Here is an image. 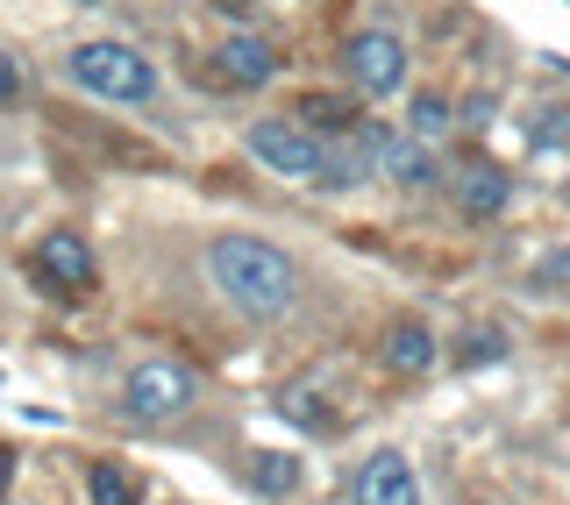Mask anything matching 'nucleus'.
<instances>
[{
	"label": "nucleus",
	"instance_id": "obj_1",
	"mask_svg": "<svg viewBox=\"0 0 570 505\" xmlns=\"http://www.w3.org/2000/svg\"><path fill=\"white\" fill-rule=\"evenodd\" d=\"M207 278L243 320H278L285 306L299 299V264L285 257V249L257 242V236H214L207 242Z\"/></svg>",
	"mask_w": 570,
	"mask_h": 505
},
{
	"label": "nucleus",
	"instance_id": "obj_2",
	"mask_svg": "<svg viewBox=\"0 0 570 505\" xmlns=\"http://www.w3.org/2000/svg\"><path fill=\"white\" fill-rule=\"evenodd\" d=\"M249 157H257L264 171H278V178H299V186H350V178H364L371 157L364 150H350V157H335L328 142H321L314 129H299V121H278V115H264V121H249Z\"/></svg>",
	"mask_w": 570,
	"mask_h": 505
},
{
	"label": "nucleus",
	"instance_id": "obj_3",
	"mask_svg": "<svg viewBox=\"0 0 570 505\" xmlns=\"http://www.w3.org/2000/svg\"><path fill=\"white\" fill-rule=\"evenodd\" d=\"M65 71L86 86V93L121 100V107H142V100L157 93L150 58H142V50H129V43H79V50L65 58Z\"/></svg>",
	"mask_w": 570,
	"mask_h": 505
},
{
	"label": "nucleus",
	"instance_id": "obj_4",
	"mask_svg": "<svg viewBox=\"0 0 570 505\" xmlns=\"http://www.w3.org/2000/svg\"><path fill=\"white\" fill-rule=\"evenodd\" d=\"M193 406V370L186 364H142L129 370V385H121V413L142 427H157V420H171V413H186Z\"/></svg>",
	"mask_w": 570,
	"mask_h": 505
},
{
	"label": "nucleus",
	"instance_id": "obj_5",
	"mask_svg": "<svg viewBox=\"0 0 570 505\" xmlns=\"http://www.w3.org/2000/svg\"><path fill=\"white\" fill-rule=\"evenodd\" d=\"M343 65H350L356 93H400V86H406V43L392 29H364L343 50Z\"/></svg>",
	"mask_w": 570,
	"mask_h": 505
},
{
	"label": "nucleus",
	"instance_id": "obj_6",
	"mask_svg": "<svg viewBox=\"0 0 570 505\" xmlns=\"http://www.w3.org/2000/svg\"><path fill=\"white\" fill-rule=\"evenodd\" d=\"M36 278H43L50 293H86L100 270H94V249L71 236V228H50V236L36 242Z\"/></svg>",
	"mask_w": 570,
	"mask_h": 505
},
{
	"label": "nucleus",
	"instance_id": "obj_7",
	"mask_svg": "<svg viewBox=\"0 0 570 505\" xmlns=\"http://www.w3.org/2000/svg\"><path fill=\"white\" fill-rule=\"evenodd\" d=\"M356 150L371 157L385 178H400V186H428L435 178V157H428V142L414 136H392V129H356Z\"/></svg>",
	"mask_w": 570,
	"mask_h": 505
},
{
	"label": "nucleus",
	"instance_id": "obj_8",
	"mask_svg": "<svg viewBox=\"0 0 570 505\" xmlns=\"http://www.w3.org/2000/svg\"><path fill=\"white\" fill-rule=\"evenodd\" d=\"M356 505H421V484H414V463L400 448H379V456L356 471Z\"/></svg>",
	"mask_w": 570,
	"mask_h": 505
},
{
	"label": "nucleus",
	"instance_id": "obj_9",
	"mask_svg": "<svg viewBox=\"0 0 570 505\" xmlns=\"http://www.w3.org/2000/svg\"><path fill=\"white\" fill-rule=\"evenodd\" d=\"M214 79L222 86H272L278 79V50L264 43V36H228V43L214 50Z\"/></svg>",
	"mask_w": 570,
	"mask_h": 505
},
{
	"label": "nucleus",
	"instance_id": "obj_10",
	"mask_svg": "<svg viewBox=\"0 0 570 505\" xmlns=\"http://www.w3.org/2000/svg\"><path fill=\"white\" fill-rule=\"evenodd\" d=\"M379 364H385L392 377H421L428 364H435V335H428L421 320H392L385 341H379Z\"/></svg>",
	"mask_w": 570,
	"mask_h": 505
},
{
	"label": "nucleus",
	"instance_id": "obj_11",
	"mask_svg": "<svg viewBox=\"0 0 570 505\" xmlns=\"http://www.w3.org/2000/svg\"><path fill=\"white\" fill-rule=\"evenodd\" d=\"M293 121H299V129H314V136H356V129H364L356 100H343V93H299Z\"/></svg>",
	"mask_w": 570,
	"mask_h": 505
},
{
	"label": "nucleus",
	"instance_id": "obj_12",
	"mask_svg": "<svg viewBox=\"0 0 570 505\" xmlns=\"http://www.w3.org/2000/svg\"><path fill=\"white\" fill-rule=\"evenodd\" d=\"M507 192H513V178L499 171V165H471V171L456 178V200H463V214H478V221L507 207Z\"/></svg>",
	"mask_w": 570,
	"mask_h": 505
},
{
	"label": "nucleus",
	"instance_id": "obj_13",
	"mask_svg": "<svg viewBox=\"0 0 570 505\" xmlns=\"http://www.w3.org/2000/svg\"><path fill=\"white\" fill-rule=\"evenodd\" d=\"M249 477H257V492H293V484H299V456H278V448H257V463H249Z\"/></svg>",
	"mask_w": 570,
	"mask_h": 505
},
{
	"label": "nucleus",
	"instance_id": "obj_14",
	"mask_svg": "<svg viewBox=\"0 0 570 505\" xmlns=\"http://www.w3.org/2000/svg\"><path fill=\"white\" fill-rule=\"evenodd\" d=\"M86 492H94V505H129V498H136V477H129V471H115V463H94Z\"/></svg>",
	"mask_w": 570,
	"mask_h": 505
},
{
	"label": "nucleus",
	"instance_id": "obj_15",
	"mask_svg": "<svg viewBox=\"0 0 570 505\" xmlns=\"http://www.w3.org/2000/svg\"><path fill=\"white\" fill-rule=\"evenodd\" d=\"M406 121H414V136H421V142H428V136H442V129H450V100H442V93H414Z\"/></svg>",
	"mask_w": 570,
	"mask_h": 505
},
{
	"label": "nucleus",
	"instance_id": "obj_16",
	"mask_svg": "<svg viewBox=\"0 0 570 505\" xmlns=\"http://www.w3.org/2000/svg\"><path fill=\"white\" fill-rule=\"evenodd\" d=\"M499 356H507V335H499V328H478V335H463L456 364H463V370H478V364H499Z\"/></svg>",
	"mask_w": 570,
	"mask_h": 505
},
{
	"label": "nucleus",
	"instance_id": "obj_17",
	"mask_svg": "<svg viewBox=\"0 0 570 505\" xmlns=\"http://www.w3.org/2000/svg\"><path fill=\"white\" fill-rule=\"evenodd\" d=\"M14 93H22V71H14V58H8V50H0V107H8Z\"/></svg>",
	"mask_w": 570,
	"mask_h": 505
},
{
	"label": "nucleus",
	"instance_id": "obj_18",
	"mask_svg": "<svg viewBox=\"0 0 570 505\" xmlns=\"http://www.w3.org/2000/svg\"><path fill=\"white\" fill-rule=\"evenodd\" d=\"M222 8H228V14H243V8H249V0H222Z\"/></svg>",
	"mask_w": 570,
	"mask_h": 505
},
{
	"label": "nucleus",
	"instance_id": "obj_19",
	"mask_svg": "<svg viewBox=\"0 0 570 505\" xmlns=\"http://www.w3.org/2000/svg\"><path fill=\"white\" fill-rule=\"evenodd\" d=\"M0 471H8V463H0Z\"/></svg>",
	"mask_w": 570,
	"mask_h": 505
}]
</instances>
